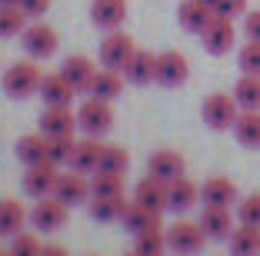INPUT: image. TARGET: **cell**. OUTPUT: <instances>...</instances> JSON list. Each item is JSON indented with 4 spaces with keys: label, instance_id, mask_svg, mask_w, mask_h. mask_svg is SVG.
Wrapping results in <instances>:
<instances>
[{
    "label": "cell",
    "instance_id": "cell-9",
    "mask_svg": "<svg viewBox=\"0 0 260 256\" xmlns=\"http://www.w3.org/2000/svg\"><path fill=\"white\" fill-rule=\"evenodd\" d=\"M187 77H190V63H187V57L180 50H164L157 53V80L160 87H180V83H187Z\"/></svg>",
    "mask_w": 260,
    "mask_h": 256
},
{
    "label": "cell",
    "instance_id": "cell-39",
    "mask_svg": "<svg viewBox=\"0 0 260 256\" xmlns=\"http://www.w3.org/2000/svg\"><path fill=\"white\" fill-rule=\"evenodd\" d=\"M237 220L247 226H260V193H250L237 203Z\"/></svg>",
    "mask_w": 260,
    "mask_h": 256
},
{
    "label": "cell",
    "instance_id": "cell-43",
    "mask_svg": "<svg viewBox=\"0 0 260 256\" xmlns=\"http://www.w3.org/2000/svg\"><path fill=\"white\" fill-rule=\"evenodd\" d=\"M40 256H70V253H67L63 246H57V243H50V246H44V249H40Z\"/></svg>",
    "mask_w": 260,
    "mask_h": 256
},
{
    "label": "cell",
    "instance_id": "cell-48",
    "mask_svg": "<svg viewBox=\"0 0 260 256\" xmlns=\"http://www.w3.org/2000/svg\"><path fill=\"white\" fill-rule=\"evenodd\" d=\"M0 256H10V253H0Z\"/></svg>",
    "mask_w": 260,
    "mask_h": 256
},
{
    "label": "cell",
    "instance_id": "cell-21",
    "mask_svg": "<svg viewBox=\"0 0 260 256\" xmlns=\"http://www.w3.org/2000/svg\"><path fill=\"white\" fill-rule=\"evenodd\" d=\"M200 200H204V206H230L237 200V183L230 176H210L200 187Z\"/></svg>",
    "mask_w": 260,
    "mask_h": 256
},
{
    "label": "cell",
    "instance_id": "cell-22",
    "mask_svg": "<svg viewBox=\"0 0 260 256\" xmlns=\"http://www.w3.org/2000/svg\"><path fill=\"white\" fill-rule=\"evenodd\" d=\"M123 230H130V233L137 236V233H144V230H153V226H160V210H150V206H144V203H127V210H123Z\"/></svg>",
    "mask_w": 260,
    "mask_h": 256
},
{
    "label": "cell",
    "instance_id": "cell-11",
    "mask_svg": "<svg viewBox=\"0 0 260 256\" xmlns=\"http://www.w3.org/2000/svg\"><path fill=\"white\" fill-rule=\"evenodd\" d=\"M54 196H57V200H63L67 206H80V203H87V200L93 196V190H90V180H87V173L67 170V173H60V180H57Z\"/></svg>",
    "mask_w": 260,
    "mask_h": 256
},
{
    "label": "cell",
    "instance_id": "cell-15",
    "mask_svg": "<svg viewBox=\"0 0 260 256\" xmlns=\"http://www.w3.org/2000/svg\"><path fill=\"white\" fill-rule=\"evenodd\" d=\"M40 97H44L47 106H70V100L77 97V90H74V83L57 70V74H44V80H40Z\"/></svg>",
    "mask_w": 260,
    "mask_h": 256
},
{
    "label": "cell",
    "instance_id": "cell-40",
    "mask_svg": "<svg viewBox=\"0 0 260 256\" xmlns=\"http://www.w3.org/2000/svg\"><path fill=\"white\" fill-rule=\"evenodd\" d=\"M214 14L217 17H240V14H247V0H217V7H214Z\"/></svg>",
    "mask_w": 260,
    "mask_h": 256
},
{
    "label": "cell",
    "instance_id": "cell-38",
    "mask_svg": "<svg viewBox=\"0 0 260 256\" xmlns=\"http://www.w3.org/2000/svg\"><path fill=\"white\" fill-rule=\"evenodd\" d=\"M237 63H240V70H244V74L260 77V40H247V44L240 47Z\"/></svg>",
    "mask_w": 260,
    "mask_h": 256
},
{
    "label": "cell",
    "instance_id": "cell-32",
    "mask_svg": "<svg viewBox=\"0 0 260 256\" xmlns=\"http://www.w3.org/2000/svg\"><path fill=\"white\" fill-rule=\"evenodd\" d=\"M234 97H237L240 110H260V77L244 74L234 87Z\"/></svg>",
    "mask_w": 260,
    "mask_h": 256
},
{
    "label": "cell",
    "instance_id": "cell-24",
    "mask_svg": "<svg viewBox=\"0 0 260 256\" xmlns=\"http://www.w3.org/2000/svg\"><path fill=\"white\" fill-rule=\"evenodd\" d=\"M90 97H100V100H117L123 93V74L120 70H110V67H100L93 74V83H90Z\"/></svg>",
    "mask_w": 260,
    "mask_h": 256
},
{
    "label": "cell",
    "instance_id": "cell-5",
    "mask_svg": "<svg viewBox=\"0 0 260 256\" xmlns=\"http://www.w3.org/2000/svg\"><path fill=\"white\" fill-rule=\"evenodd\" d=\"M134 53H137V44H134V37L123 30H107V37H104V44H100V63L110 70H127V63L134 60Z\"/></svg>",
    "mask_w": 260,
    "mask_h": 256
},
{
    "label": "cell",
    "instance_id": "cell-26",
    "mask_svg": "<svg viewBox=\"0 0 260 256\" xmlns=\"http://www.w3.org/2000/svg\"><path fill=\"white\" fill-rule=\"evenodd\" d=\"M30 220V213L23 210L20 200H0V236H17L23 230V223Z\"/></svg>",
    "mask_w": 260,
    "mask_h": 256
},
{
    "label": "cell",
    "instance_id": "cell-19",
    "mask_svg": "<svg viewBox=\"0 0 260 256\" xmlns=\"http://www.w3.org/2000/svg\"><path fill=\"white\" fill-rule=\"evenodd\" d=\"M127 17V0H93L90 4V20L100 30H117Z\"/></svg>",
    "mask_w": 260,
    "mask_h": 256
},
{
    "label": "cell",
    "instance_id": "cell-3",
    "mask_svg": "<svg viewBox=\"0 0 260 256\" xmlns=\"http://www.w3.org/2000/svg\"><path fill=\"white\" fill-rule=\"evenodd\" d=\"M200 117L210 130H234V123L240 117V103L230 93H210L200 106Z\"/></svg>",
    "mask_w": 260,
    "mask_h": 256
},
{
    "label": "cell",
    "instance_id": "cell-42",
    "mask_svg": "<svg viewBox=\"0 0 260 256\" xmlns=\"http://www.w3.org/2000/svg\"><path fill=\"white\" fill-rule=\"evenodd\" d=\"M47 7H50V0H20V10L27 17H44Z\"/></svg>",
    "mask_w": 260,
    "mask_h": 256
},
{
    "label": "cell",
    "instance_id": "cell-2",
    "mask_svg": "<svg viewBox=\"0 0 260 256\" xmlns=\"http://www.w3.org/2000/svg\"><path fill=\"white\" fill-rule=\"evenodd\" d=\"M77 127L84 130L87 136H104L110 133L114 127V106L110 100H100V97H87L77 110Z\"/></svg>",
    "mask_w": 260,
    "mask_h": 256
},
{
    "label": "cell",
    "instance_id": "cell-28",
    "mask_svg": "<svg viewBox=\"0 0 260 256\" xmlns=\"http://www.w3.org/2000/svg\"><path fill=\"white\" fill-rule=\"evenodd\" d=\"M127 210V200L123 193H114V196H90V216L97 223H114V220L123 216Z\"/></svg>",
    "mask_w": 260,
    "mask_h": 256
},
{
    "label": "cell",
    "instance_id": "cell-29",
    "mask_svg": "<svg viewBox=\"0 0 260 256\" xmlns=\"http://www.w3.org/2000/svg\"><path fill=\"white\" fill-rule=\"evenodd\" d=\"M234 136H237V143L257 150L260 147V110H240L237 123H234Z\"/></svg>",
    "mask_w": 260,
    "mask_h": 256
},
{
    "label": "cell",
    "instance_id": "cell-35",
    "mask_svg": "<svg viewBox=\"0 0 260 256\" xmlns=\"http://www.w3.org/2000/svg\"><path fill=\"white\" fill-rule=\"evenodd\" d=\"M27 20L30 17L23 14L20 7H0V37H17V33L27 30Z\"/></svg>",
    "mask_w": 260,
    "mask_h": 256
},
{
    "label": "cell",
    "instance_id": "cell-6",
    "mask_svg": "<svg viewBox=\"0 0 260 256\" xmlns=\"http://www.w3.org/2000/svg\"><path fill=\"white\" fill-rule=\"evenodd\" d=\"M57 180H60V166L44 160V163H34L23 170V193L40 200V196H54Z\"/></svg>",
    "mask_w": 260,
    "mask_h": 256
},
{
    "label": "cell",
    "instance_id": "cell-37",
    "mask_svg": "<svg viewBox=\"0 0 260 256\" xmlns=\"http://www.w3.org/2000/svg\"><path fill=\"white\" fill-rule=\"evenodd\" d=\"M40 240H37V233H17V236H10V249L7 253L10 256H40Z\"/></svg>",
    "mask_w": 260,
    "mask_h": 256
},
{
    "label": "cell",
    "instance_id": "cell-10",
    "mask_svg": "<svg viewBox=\"0 0 260 256\" xmlns=\"http://www.w3.org/2000/svg\"><path fill=\"white\" fill-rule=\"evenodd\" d=\"M200 40H204V50L207 53L220 57V53H230V47H234V40H237V27H234L230 17H214L210 27L200 33Z\"/></svg>",
    "mask_w": 260,
    "mask_h": 256
},
{
    "label": "cell",
    "instance_id": "cell-33",
    "mask_svg": "<svg viewBox=\"0 0 260 256\" xmlns=\"http://www.w3.org/2000/svg\"><path fill=\"white\" fill-rule=\"evenodd\" d=\"M74 150H77L74 133H67V136H47V160H50V163H57V166L67 163V166H70Z\"/></svg>",
    "mask_w": 260,
    "mask_h": 256
},
{
    "label": "cell",
    "instance_id": "cell-27",
    "mask_svg": "<svg viewBox=\"0 0 260 256\" xmlns=\"http://www.w3.org/2000/svg\"><path fill=\"white\" fill-rule=\"evenodd\" d=\"M230 256H260V226L240 223L230 233Z\"/></svg>",
    "mask_w": 260,
    "mask_h": 256
},
{
    "label": "cell",
    "instance_id": "cell-45",
    "mask_svg": "<svg viewBox=\"0 0 260 256\" xmlns=\"http://www.w3.org/2000/svg\"><path fill=\"white\" fill-rule=\"evenodd\" d=\"M204 4H207V7H217V0H204Z\"/></svg>",
    "mask_w": 260,
    "mask_h": 256
},
{
    "label": "cell",
    "instance_id": "cell-34",
    "mask_svg": "<svg viewBox=\"0 0 260 256\" xmlns=\"http://www.w3.org/2000/svg\"><path fill=\"white\" fill-rule=\"evenodd\" d=\"M127 166H130V153L123 150V147L104 143V153H100V166H97V170H104V173H127Z\"/></svg>",
    "mask_w": 260,
    "mask_h": 256
},
{
    "label": "cell",
    "instance_id": "cell-16",
    "mask_svg": "<svg viewBox=\"0 0 260 256\" xmlns=\"http://www.w3.org/2000/svg\"><path fill=\"white\" fill-rule=\"evenodd\" d=\"M77 130V113L70 106H47L40 113V133L44 136H67Z\"/></svg>",
    "mask_w": 260,
    "mask_h": 256
},
{
    "label": "cell",
    "instance_id": "cell-7",
    "mask_svg": "<svg viewBox=\"0 0 260 256\" xmlns=\"http://www.w3.org/2000/svg\"><path fill=\"white\" fill-rule=\"evenodd\" d=\"M23 40V50L30 53L34 60H47V57H54L57 47H60V37H57L54 27H47V23H27V30L20 33Z\"/></svg>",
    "mask_w": 260,
    "mask_h": 256
},
{
    "label": "cell",
    "instance_id": "cell-18",
    "mask_svg": "<svg viewBox=\"0 0 260 256\" xmlns=\"http://www.w3.org/2000/svg\"><path fill=\"white\" fill-rule=\"evenodd\" d=\"M60 74L67 77L70 83H74V90H77V93H84V90H90L97 67H93L90 57H84V53H74V57H67V60L60 63Z\"/></svg>",
    "mask_w": 260,
    "mask_h": 256
},
{
    "label": "cell",
    "instance_id": "cell-20",
    "mask_svg": "<svg viewBox=\"0 0 260 256\" xmlns=\"http://www.w3.org/2000/svg\"><path fill=\"white\" fill-rule=\"evenodd\" d=\"M184 153H177V150H157L150 160H147V173L153 176H160V180H177V176H184Z\"/></svg>",
    "mask_w": 260,
    "mask_h": 256
},
{
    "label": "cell",
    "instance_id": "cell-13",
    "mask_svg": "<svg viewBox=\"0 0 260 256\" xmlns=\"http://www.w3.org/2000/svg\"><path fill=\"white\" fill-rule=\"evenodd\" d=\"M214 17H217L214 7H207L204 0H184V4L177 7V20H180V27H184L187 33H204Z\"/></svg>",
    "mask_w": 260,
    "mask_h": 256
},
{
    "label": "cell",
    "instance_id": "cell-44",
    "mask_svg": "<svg viewBox=\"0 0 260 256\" xmlns=\"http://www.w3.org/2000/svg\"><path fill=\"white\" fill-rule=\"evenodd\" d=\"M0 7H20V0H0Z\"/></svg>",
    "mask_w": 260,
    "mask_h": 256
},
{
    "label": "cell",
    "instance_id": "cell-8",
    "mask_svg": "<svg viewBox=\"0 0 260 256\" xmlns=\"http://www.w3.org/2000/svg\"><path fill=\"white\" fill-rule=\"evenodd\" d=\"M30 223H34V230H40V233L60 230V226L67 223V203L57 200V196H40L37 203H34V210H30Z\"/></svg>",
    "mask_w": 260,
    "mask_h": 256
},
{
    "label": "cell",
    "instance_id": "cell-46",
    "mask_svg": "<svg viewBox=\"0 0 260 256\" xmlns=\"http://www.w3.org/2000/svg\"><path fill=\"white\" fill-rule=\"evenodd\" d=\"M127 256H140V253H137V249H134V253H127Z\"/></svg>",
    "mask_w": 260,
    "mask_h": 256
},
{
    "label": "cell",
    "instance_id": "cell-31",
    "mask_svg": "<svg viewBox=\"0 0 260 256\" xmlns=\"http://www.w3.org/2000/svg\"><path fill=\"white\" fill-rule=\"evenodd\" d=\"M134 249H137L140 256H164V249H170L167 246V233H164L160 226L144 230V233L134 236Z\"/></svg>",
    "mask_w": 260,
    "mask_h": 256
},
{
    "label": "cell",
    "instance_id": "cell-36",
    "mask_svg": "<svg viewBox=\"0 0 260 256\" xmlns=\"http://www.w3.org/2000/svg\"><path fill=\"white\" fill-rule=\"evenodd\" d=\"M90 190H93V196L123 193V173H104V170H97V173L90 176Z\"/></svg>",
    "mask_w": 260,
    "mask_h": 256
},
{
    "label": "cell",
    "instance_id": "cell-47",
    "mask_svg": "<svg viewBox=\"0 0 260 256\" xmlns=\"http://www.w3.org/2000/svg\"><path fill=\"white\" fill-rule=\"evenodd\" d=\"M87 256H97V253H87Z\"/></svg>",
    "mask_w": 260,
    "mask_h": 256
},
{
    "label": "cell",
    "instance_id": "cell-17",
    "mask_svg": "<svg viewBox=\"0 0 260 256\" xmlns=\"http://www.w3.org/2000/svg\"><path fill=\"white\" fill-rule=\"evenodd\" d=\"M100 153H104V143H100V136H87V140H77V150H74V157H70V170L93 176V173H97V166H100Z\"/></svg>",
    "mask_w": 260,
    "mask_h": 256
},
{
    "label": "cell",
    "instance_id": "cell-12",
    "mask_svg": "<svg viewBox=\"0 0 260 256\" xmlns=\"http://www.w3.org/2000/svg\"><path fill=\"white\" fill-rule=\"evenodd\" d=\"M134 200L137 203H144V206H150V210H167V203H170V183L167 180H160V176H153V173H147L144 180L134 187Z\"/></svg>",
    "mask_w": 260,
    "mask_h": 256
},
{
    "label": "cell",
    "instance_id": "cell-30",
    "mask_svg": "<svg viewBox=\"0 0 260 256\" xmlns=\"http://www.w3.org/2000/svg\"><path fill=\"white\" fill-rule=\"evenodd\" d=\"M17 160L23 166H34V163H44L47 160V136L44 133H27L17 140Z\"/></svg>",
    "mask_w": 260,
    "mask_h": 256
},
{
    "label": "cell",
    "instance_id": "cell-25",
    "mask_svg": "<svg viewBox=\"0 0 260 256\" xmlns=\"http://www.w3.org/2000/svg\"><path fill=\"white\" fill-rule=\"evenodd\" d=\"M200 200V187L193 180H187V176H177V180H170V203L167 210L174 213H187L193 203Z\"/></svg>",
    "mask_w": 260,
    "mask_h": 256
},
{
    "label": "cell",
    "instance_id": "cell-23",
    "mask_svg": "<svg viewBox=\"0 0 260 256\" xmlns=\"http://www.w3.org/2000/svg\"><path fill=\"white\" fill-rule=\"evenodd\" d=\"M123 77H127L130 83H137V87H147L150 80H157V53L137 50L134 60L127 63V70H123Z\"/></svg>",
    "mask_w": 260,
    "mask_h": 256
},
{
    "label": "cell",
    "instance_id": "cell-1",
    "mask_svg": "<svg viewBox=\"0 0 260 256\" xmlns=\"http://www.w3.org/2000/svg\"><path fill=\"white\" fill-rule=\"evenodd\" d=\"M40 80H44V74L34 60H17L4 70V93L10 100H27L40 93Z\"/></svg>",
    "mask_w": 260,
    "mask_h": 256
},
{
    "label": "cell",
    "instance_id": "cell-4",
    "mask_svg": "<svg viewBox=\"0 0 260 256\" xmlns=\"http://www.w3.org/2000/svg\"><path fill=\"white\" fill-rule=\"evenodd\" d=\"M204 226H200V220L193 223V220H177V223L167 226V246L174 249L177 256H193L204 249Z\"/></svg>",
    "mask_w": 260,
    "mask_h": 256
},
{
    "label": "cell",
    "instance_id": "cell-14",
    "mask_svg": "<svg viewBox=\"0 0 260 256\" xmlns=\"http://www.w3.org/2000/svg\"><path fill=\"white\" fill-rule=\"evenodd\" d=\"M200 226H204L207 240H230V233L237 230L234 216H230V206H204Z\"/></svg>",
    "mask_w": 260,
    "mask_h": 256
},
{
    "label": "cell",
    "instance_id": "cell-41",
    "mask_svg": "<svg viewBox=\"0 0 260 256\" xmlns=\"http://www.w3.org/2000/svg\"><path fill=\"white\" fill-rule=\"evenodd\" d=\"M244 33L247 40H260V10H247L244 14Z\"/></svg>",
    "mask_w": 260,
    "mask_h": 256
}]
</instances>
